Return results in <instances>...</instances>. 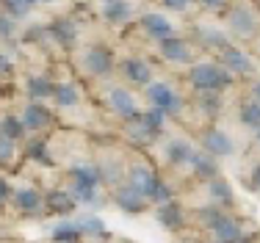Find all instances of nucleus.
I'll list each match as a JSON object with an SVG mask.
<instances>
[{
  "label": "nucleus",
  "mask_w": 260,
  "mask_h": 243,
  "mask_svg": "<svg viewBox=\"0 0 260 243\" xmlns=\"http://www.w3.org/2000/svg\"><path fill=\"white\" fill-rule=\"evenodd\" d=\"M255 144L260 147V130H255Z\"/></svg>",
  "instance_id": "nucleus-47"
},
{
  "label": "nucleus",
  "mask_w": 260,
  "mask_h": 243,
  "mask_svg": "<svg viewBox=\"0 0 260 243\" xmlns=\"http://www.w3.org/2000/svg\"><path fill=\"white\" fill-rule=\"evenodd\" d=\"M50 30H53V39H55L58 47H75L78 45L80 28H78V22L72 20V17H58V20L50 25Z\"/></svg>",
  "instance_id": "nucleus-26"
},
{
  "label": "nucleus",
  "mask_w": 260,
  "mask_h": 243,
  "mask_svg": "<svg viewBox=\"0 0 260 243\" xmlns=\"http://www.w3.org/2000/svg\"><path fill=\"white\" fill-rule=\"evenodd\" d=\"M219 64L224 66L233 78H249V75H255V70H257L255 58H252L244 47H238V45H230V47L221 50V53H219Z\"/></svg>",
  "instance_id": "nucleus-12"
},
{
  "label": "nucleus",
  "mask_w": 260,
  "mask_h": 243,
  "mask_svg": "<svg viewBox=\"0 0 260 243\" xmlns=\"http://www.w3.org/2000/svg\"><path fill=\"white\" fill-rule=\"evenodd\" d=\"M103 97H105V108L122 122H127V119H133V116L141 114L139 99H136V94L127 89V86H108Z\"/></svg>",
  "instance_id": "nucleus-8"
},
{
  "label": "nucleus",
  "mask_w": 260,
  "mask_h": 243,
  "mask_svg": "<svg viewBox=\"0 0 260 243\" xmlns=\"http://www.w3.org/2000/svg\"><path fill=\"white\" fill-rule=\"evenodd\" d=\"M11 72H14V61H11L9 55H6L3 50H0V80H3V78H9Z\"/></svg>",
  "instance_id": "nucleus-42"
},
{
  "label": "nucleus",
  "mask_w": 260,
  "mask_h": 243,
  "mask_svg": "<svg viewBox=\"0 0 260 243\" xmlns=\"http://www.w3.org/2000/svg\"><path fill=\"white\" fill-rule=\"evenodd\" d=\"M197 108L213 119V116L221 111V94L219 91H197Z\"/></svg>",
  "instance_id": "nucleus-32"
},
{
  "label": "nucleus",
  "mask_w": 260,
  "mask_h": 243,
  "mask_svg": "<svg viewBox=\"0 0 260 243\" xmlns=\"http://www.w3.org/2000/svg\"><path fill=\"white\" fill-rule=\"evenodd\" d=\"M0 91H3V89H0Z\"/></svg>",
  "instance_id": "nucleus-52"
},
{
  "label": "nucleus",
  "mask_w": 260,
  "mask_h": 243,
  "mask_svg": "<svg viewBox=\"0 0 260 243\" xmlns=\"http://www.w3.org/2000/svg\"><path fill=\"white\" fill-rule=\"evenodd\" d=\"M53 91H55V83L47 75H30V78H25V94H28V99H34V102L53 99Z\"/></svg>",
  "instance_id": "nucleus-27"
},
{
  "label": "nucleus",
  "mask_w": 260,
  "mask_h": 243,
  "mask_svg": "<svg viewBox=\"0 0 260 243\" xmlns=\"http://www.w3.org/2000/svg\"><path fill=\"white\" fill-rule=\"evenodd\" d=\"M45 207H47V213H53V216H72L78 210V202H75V196H72V191L70 188H47L45 191Z\"/></svg>",
  "instance_id": "nucleus-20"
},
{
  "label": "nucleus",
  "mask_w": 260,
  "mask_h": 243,
  "mask_svg": "<svg viewBox=\"0 0 260 243\" xmlns=\"http://www.w3.org/2000/svg\"><path fill=\"white\" fill-rule=\"evenodd\" d=\"M116 243H133V240H116Z\"/></svg>",
  "instance_id": "nucleus-48"
},
{
  "label": "nucleus",
  "mask_w": 260,
  "mask_h": 243,
  "mask_svg": "<svg viewBox=\"0 0 260 243\" xmlns=\"http://www.w3.org/2000/svg\"><path fill=\"white\" fill-rule=\"evenodd\" d=\"M188 171H191V177L202 180V183H208V180H213V177H219V174H221L219 160H216L213 155L202 152V149H197V152H194V158H191V163H188Z\"/></svg>",
  "instance_id": "nucleus-21"
},
{
  "label": "nucleus",
  "mask_w": 260,
  "mask_h": 243,
  "mask_svg": "<svg viewBox=\"0 0 260 243\" xmlns=\"http://www.w3.org/2000/svg\"><path fill=\"white\" fill-rule=\"evenodd\" d=\"M17 33H20V28H17V20H14V17H9L6 11H0V42L17 39Z\"/></svg>",
  "instance_id": "nucleus-36"
},
{
  "label": "nucleus",
  "mask_w": 260,
  "mask_h": 243,
  "mask_svg": "<svg viewBox=\"0 0 260 243\" xmlns=\"http://www.w3.org/2000/svg\"><path fill=\"white\" fill-rule=\"evenodd\" d=\"M246 224L241 216L230 213V210H221L219 219H216L205 232L210 235L213 243H252V232H246Z\"/></svg>",
  "instance_id": "nucleus-3"
},
{
  "label": "nucleus",
  "mask_w": 260,
  "mask_h": 243,
  "mask_svg": "<svg viewBox=\"0 0 260 243\" xmlns=\"http://www.w3.org/2000/svg\"><path fill=\"white\" fill-rule=\"evenodd\" d=\"M67 180H70L67 188L72 191L78 204H97L100 202L103 174H100V166L94 160H78V163H72L67 169Z\"/></svg>",
  "instance_id": "nucleus-1"
},
{
  "label": "nucleus",
  "mask_w": 260,
  "mask_h": 243,
  "mask_svg": "<svg viewBox=\"0 0 260 243\" xmlns=\"http://www.w3.org/2000/svg\"><path fill=\"white\" fill-rule=\"evenodd\" d=\"M160 6H164L166 11H177V14H183V11L191 9V0H158Z\"/></svg>",
  "instance_id": "nucleus-40"
},
{
  "label": "nucleus",
  "mask_w": 260,
  "mask_h": 243,
  "mask_svg": "<svg viewBox=\"0 0 260 243\" xmlns=\"http://www.w3.org/2000/svg\"><path fill=\"white\" fill-rule=\"evenodd\" d=\"M197 42L205 50H210V53H221L224 47L233 45L224 30L216 28V25H197Z\"/></svg>",
  "instance_id": "nucleus-23"
},
{
  "label": "nucleus",
  "mask_w": 260,
  "mask_h": 243,
  "mask_svg": "<svg viewBox=\"0 0 260 243\" xmlns=\"http://www.w3.org/2000/svg\"><path fill=\"white\" fill-rule=\"evenodd\" d=\"M160 174L155 171V166L152 163H144V160H136V163H127V171H125V183L133 185L136 191H141L147 199L152 196V191H155Z\"/></svg>",
  "instance_id": "nucleus-14"
},
{
  "label": "nucleus",
  "mask_w": 260,
  "mask_h": 243,
  "mask_svg": "<svg viewBox=\"0 0 260 243\" xmlns=\"http://www.w3.org/2000/svg\"><path fill=\"white\" fill-rule=\"evenodd\" d=\"M152 213H155L158 224L166 229V232H183V229L188 227V210H185L177 199L164 202V204H155Z\"/></svg>",
  "instance_id": "nucleus-15"
},
{
  "label": "nucleus",
  "mask_w": 260,
  "mask_h": 243,
  "mask_svg": "<svg viewBox=\"0 0 260 243\" xmlns=\"http://www.w3.org/2000/svg\"><path fill=\"white\" fill-rule=\"evenodd\" d=\"M177 243H208L205 238H200V235H180V240Z\"/></svg>",
  "instance_id": "nucleus-44"
},
{
  "label": "nucleus",
  "mask_w": 260,
  "mask_h": 243,
  "mask_svg": "<svg viewBox=\"0 0 260 243\" xmlns=\"http://www.w3.org/2000/svg\"><path fill=\"white\" fill-rule=\"evenodd\" d=\"M25 155H28V158H34V160H39L42 166H53V158L47 155V141L45 138L28 141V144H25Z\"/></svg>",
  "instance_id": "nucleus-33"
},
{
  "label": "nucleus",
  "mask_w": 260,
  "mask_h": 243,
  "mask_svg": "<svg viewBox=\"0 0 260 243\" xmlns=\"http://www.w3.org/2000/svg\"><path fill=\"white\" fill-rule=\"evenodd\" d=\"M147 99H150L152 108H160L166 116H180L185 111V99L172 89V83H164V80H152L144 89Z\"/></svg>",
  "instance_id": "nucleus-6"
},
{
  "label": "nucleus",
  "mask_w": 260,
  "mask_h": 243,
  "mask_svg": "<svg viewBox=\"0 0 260 243\" xmlns=\"http://www.w3.org/2000/svg\"><path fill=\"white\" fill-rule=\"evenodd\" d=\"M249 188L255 191V194H260V160L252 166V171H249Z\"/></svg>",
  "instance_id": "nucleus-43"
},
{
  "label": "nucleus",
  "mask_w": 260,
  "mask_h": 243,
  "mask_svg": "<svg viewBox=\"0 0 260 243\" xmlns=\"http://www.w3.org/2000/svg\"><path fill=\"white\" fill-rule=\"evenodd\" d=\"M227 28L238 39H255L260 33V14L249 3H233L227 11Z\"/></svg>",
  "instance_id": "nucleus-5"
},
{
  "label": "nucleus",
  "mask_w": 260,
  "mask_h": 243,
  "mask_svg": "<svg viewBox=\"0 0 260 243\" xmlns=\"http://www.w3.org/2000/svg\"><path fill=\"white\" fill-rule=\"evenodd\" d=\"M257 45H260V39H257Z\"/></svg>",
  "instance_id": "nucleus-51"
},
{
  "label": "nucleus",
  "mask_w": 260,
  "mask_h": 243,
  "mask_svg": "<svg viewBox=\"0 0 260 243\" xmlns=\"http://www.w3.org/2000/svg\"><path fill=\"white\" fill-rule=\"evenodd\" d=\"M200 149L208 155H213L216 160H221V158L235 155V141L230 138V133H224L221 127L210 124V127H205L200 133Z\"/></svg>",
  "instance_id": "nucleus-10"
},
{
  "label": "nucleus",
  "mask_w": 260,
  "mask_h": 243,
  "mask_svg": "<svg viewBox=\"0 0 260 243\" xmlns=\"http://www.w3.org/2000/svg\"><path fill=\"white\" fill-rule=\"evenodd\" d=\"M17 149H20V144H17V141L0 135V166L14 163V160H17Z\"/></svg>",
  "instance_id": "nucleus-37"
},
{
  "label": "nucleus",
  "mask_w": 260,
  "mask_h": 243,
  "mask_svg": "<svg viewBox=\"0 0 260 243\" xmlns=\"http://www.w3.org/2000/svg\"><path fill=\"white\" fill-rule=\"evenodd\" d=\"M0 135H6V138L17 141V144L25 138L28 130H25V124H22L20 114H6L3 119H0Z\"/></svg>",
  "instance_id": "nucleus-29"
},
{
  "label": "nucleus",
  "mask_w": 260,
  "mask_h": 243,
  "mask_svg": "<svg viewBox=\"0 0 260 243\" xmlns=\"http://www.w3.org/2000/svg\"><path fill=\"white\" fill-rule=\"evenodd\" d=\"M194 152H197V147L188 138H180V135L164 141V160L169 169H188Z\"/></svg>",
  "instance_id": "nucleus-16"
},
{
  "label": "nucleus",
  "mask_w": 260,
  "mask_h": 243,
  "mask_svg": "<svg viewBox=\"0 0 260 243\" xmlns=\"http://www.w3.org/2000/svg\"><path fill=\"white\" fill-rule=\"evenodd\" d=\"M252 99H255V102H260V80H255V83H252Z\"/></svg>",
  "instance_id": "nucleus-45"
},
{
  "label": "nucleus",
  "mask_w": 260,
  "mask_h": 243,
  "mask_svg": "<svg viewBox=\"0 0 260 243\" xmlns=\"http://www.w3.org/2000/svg\"><path fill=\"white\" fill-rule=\"evenodd\" d=\"M78 227L83 232V240H108V227L97 213H83L78 219Z\"/></svg>",
  "instance_id": "nucleus-28"
},
{
  "label": "nucleus",
  "mask_w": 260,
  "mask_h": 243,
  "mask_svg": "<svg viewBox=\"0 0 260 243\" xmlns=\"http://www.w3.org/2000/svg\"><path fill=\"white\" fill-rule=\"evenodd\" d=\"M103 3H108V0H103Z\"/></svg>",
  "instance_id": "nucleus-50"
},
{
  "label": "nucleus",
  "mask_w": 260,
  "mask_h": 243,
  "mask_svg": "<svg viewBox=\"0 0 260 243\" xmlns=\"http://www.w3.org/2000/svg\"><path fill=\"white\" fill-rule=\"evenodd\" d=\"M122 135H125V141H127L130 147H136V149H147V147L155 144V141H158L164 133L152 130L150 124L144 122V111H141L139 116H133V119L122 122Z\"/></svg>",
  "instance_id": "nucleus-11"
},
{
  "label": "nucleus",
  "mask_w": 260,
  "mask_h": 243,
  "mask_svg": "<svg viewBox=\"0 0 260 243\" xmlns=\"http://www.w3.org/2000/svg\"><path fill=\"white\" fill-rule=\"evenodd\" d=\"M210 243H213V240H210Z\"/></svg>",
  "instance_id": "nucleus-53"
},
{
  "label": "nucleus",
  "mask_w": 260,
  "mask_h": 243,
  "mask_svg": "<svg viewBox=\"0 0 260 243\" xmlns=\"http://www.w3.org/2000/svg\"><path fill=\"white\" fill-rule=\"evenodd\" d=\"M111 202H114L116 210H122V213H127V216H141L150 207V199L141 194V191H136L133 185H127L125 180L111 188Z\"/></svg>",
  "instance_id": "nucleus-9"
},
{
  "label": "nucleus",
  "mask_w": 260,
  "mask_h": 243,
  "mask_svg": "<svg viewBox=\"0 0 260 243\" xmlns=\"http://www.w3.org/2000/svg\"><path fill=\"white\" fill-rule=\"evenodd\" d=\"M172 199H177V196H175V185L166 183V180L160 177V180H158V185H155V191H152V196H150V204L155 207V204L172 202Z\"/></svg>",
  "instance_id": "nucleus-34"
},
{
  "label": "nucleus",
  "mask_w": 260,
  "mask_h": 243,
  "mask_svg": "<svg viewBox=\"0 0 260 243\" xmlns=\"http://www.w3.org/2000/svg\"><path fill=\"white\" fill-rule=\"evenodd\" d=\"M20 119L25 124L28 133H45V130L53 127L55 116L45 102H34V99H30V102H25V108L20 111Z\"/></svg>",
  "instance_id": "nucleus-18"
},
{
  "label": "nucleus",
  "mask_w": 260,
  "mask_h": 243,
  "mask_svg": "<svg viewBox=\"0 0 260 243\" xmlns=\"http://www.w3.org/2000/svg\"><path fill=\"white\" fill-rule=\"evenodd\" d=\"M158 53L166 64L175 66H191L194 64V45L183 36H169V39L158 42Z\"/></svg>",
  "instance_id": "nucleus-13"
},
{
  "label": "nucleus",
  "mask_w": 260,
  "mask_h": 243,
  "mask_svg": "<svg viewBox=\"0 0 260 243\" xmlns=\"http://www.w3.org/2000/svg\"><path fill=\"white\" fill-rule=\"evenodd\" d=\"M114 66H116L114 50L105 45H89L80 53V70L89 78H105V75L114 72Z\"/></svg>",
  "instance_id": "nucleus-7"
},
{
  "label": "nucleus",
  "mask_w": 260,
  "mask_h": 243,
  "mask_svg": "<svg viewBox=\"0 0 260 243\" xmlns=\"http://www.w3.org/2000/svg\"><path fill=\"white\" fill-rule=\"evenodd\" d=\"M30 9H34V6H28L25 0H0V11H6V14L14 17V20H22V17H28Z\"/></svg>",
  "instance_id": "nucleus-35"
},
{
  "label": "nucleus",
  "mask_w": 260,
  "mask_h": 243,
  "mask_svg": "<svg viewBox=\"0 0 260 243\" xmlns=\"http://www.w3.org/2000/svg\"><path fill=\"white\" fill-rule=\"evenodd\" d=\"M197 3H200L205 11H210V14H219V11H227V9H230L233 0H197Z\"/></svg>",
  "instance_id": "nucleus-39"
},
{
  "label": "nucleus",
  "mask_w": 260,
  "mask_h": 243,
  "mask_svg": "<svg viewBox=\"0 0 260 243\" xmlns=\"http://www.w3.org/2000/svg\"><path fill=\"white\" fill-rule=\"evenodd\" d=\"M11 188H14V185H11L9 180H6V174H0V210H3V207H9Z\"/></svg>",
  "instance_id": "nucleus-41"
},
{
  "label": "nucleus",
  "mask_w": 260,
  "mask_h": 243,
  "mask_svg": "<svg viewBox=\"0 0 260 243\" xmlns=\"http://www.w3.org/2000/svg\"><path fill=\"white\" fill-rule=\"evenodd\" d=\"M80 99H83V91H80V86L75 83V80H61V83H55L53 102L58 105V108H64V111L78 108Z\"/></svg>",
  "instance_id": "nucleus-25"
},
{
  "label": "nucleus",
  "mask_w": 260,
  "mask_h": 243,
  "mask_svg": "<svg viewBox=\"0 0 260 243\" xmlns=\"http://www.w3.org/2000/svg\"><path fill=\"white\" fill-rule=\"evenodd\" d=\"M205 191H208V199L213 204H219V207H224V210H230L233 204H235V191H233V185L227 183L224 177H213V180H208L205 183Z\"/></svg>",
  "instance_id": "nucleus-22"
},
{
  "label": "nucleus",
  "mask_w": 260,
  "mask_h": 243,
  "mask_svg": "<svg viewBox=\"0 0 260 243\" xmlns=\"http://www.w3.org/2000/svg\"><path fill=\"white\" fill-rule=\"evenodd\" d=\"M75 243H83V240H75Z\"/></svg>",
  "instance_id": "nucleus-49"
},
{
  "label": "nucleus",
  "mask_w": 260,
  "mask_h": 243,
  "mask_svg": "<svg viewBox=\"0 0 260 243\" xmlns=\"http://www.w3.org/2000/svg\"><path fill=\"white\" fill-rule=\"evenodd\" d=\"M28 6H36V3H53V0H25Z\"/></svg>",
  "instance_id": "nucleus-46"
},
{
  "label": "nucleus",
  "mask_w": 260,
  "mask_h": 243,
  "mask_svg": "<svg viewBox=\"0 0 260 243\" xmlns=\"http://www.w3.org/2000/svg\"><path fill=\"white\" fill-rule=\"evenodd\" d=\"M100 17L108 25H127L130 20H133V3L130 0H108V3H103V11Z\"/></svg>",
  "instance_id": "nucleus-24"
},
{
  "label": "nucleus",
  "mask_w": 260,
  "mask_h": 243,
  "mask_svg": "<svg viewBox=\"0 0 260 243\" xmlns=\"http://www.w3.org/2000/svg\"><path fill=\"white\" fill-rule=\"evenodd\" d=\"M139 25L152 42H164V39H169V36H177L172 20L166 14H160V11H144V14L139 17Z\"/></svg>",
  "instance_id": "nucleus-19"
},
{
  "label": "nucleus",
  "mask_w": 260,
  "mask_h": 243,
  "mask_svg": "<svg viewBox=\"0 0 260 243\" xmlns=\"http://www.w3.org/2000/svg\"><path fill=\"white\" fill-rule=\"evenodd\" d=\"M238 122L244 124L246 130H260V102L255 99H244L238 108Z\"/></svg>",
  "instance_id": "nucleus-31"
},
{
  "label": "nucleus",
  "mask_w": 260,
  "mask_h": 243,
  "mask_svg": "<svg viewBox=\"0 0 260 243\" xmlns=\"http://www.w3.org/2000/svg\"><path fill=\"white\" fill-rule=\"evenodd\" d=\"M75 240H83V232H80L78 221H61L58 227H53L50 243H75Z\"/></svg>",
  "instance_id": "nucleus-30"
},
{
  "label": "nucleus",
  "mask_w": 260,
  "mask_h": 243,
  "mask_svg": "<svg viewBox=\"0 0 260 243\" xmlns=\"http://www.w3.org/2000/svg\"><path fill=\"white\" fill-rule=\"evenodd\" d=\"M9 207L14 210L20 219H42L47 213L45 207V191L36 185H14L11 188Z\"/></svg>",
  "instance_id": "nucleus-4"
},
{
  "label": "nucleus",
  "mask_w": 260,
  "mask_h": 243,
  "mask_svg": "<svg viewBox=\"0 0 260 243\" xmlns=\"http://www.w3.org/2000/svg\"><path fill=\"white\" fill-rule=\"evenodd\" d=\"M188 83L197 91H224L235 83V78L219 61H194L188 66Z\"/></svg>",
  "instance_id": "nucleus-2"
},
{
  "label": "nucleus",
  "mask_w": 260,
  "mask_h": 243,
  "mask_svg": "<svg viewBox=\"0 0 260 243\" xmlns=\"http://www.w3.org/2000/svg\"><path fill=\"white\" fill-rule=\"evenodd\" d=\"M119 72H122V78H125L127 83L144 86V89L155 80V70H152V64L147 58H141V55H127V58L119 64Z\"/></svg>",
  "instance_id": "nucleus-17"
},
{
  "label": "nucleus",
  "mask_w": 260,
  "mask_h": 243,
  "mask_svg": "<svg viewBox=\"0 0 260 243\" xmlns=\"http://www.w3.org/2000/svg\"><path fill=\"white\" fill-rule=\"evenodd\" d=\"M166 119H169V116H166L160 108H152V105H150V108L144 111V122L150 124L152 130H158V133H164V130H166Z\"/></svg>",
  "instance_id": "nucleus-38"
}]
</instances>
